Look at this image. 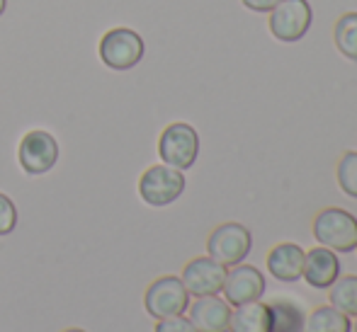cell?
Listing matches in <instances>:
<instances>
[{
	"mask_svg": "<svg viewBox=\"0 0 357 332\" xmlns=\"http://www.w3.org/2000/svg\"><path fill=\"white\" fill-rule=\"evenodd\" d=\"M226 269L229 267H224L221 262L209 258V255H204V258L190 260L185 264L180 279H183L188 294L195 296V299H199V296H216L224 289Z\"/></svg>",
	"mask_w": 357,
	"mask_h": 332,
	"instance_id": "cell-10",
	"label": "cell"
},
{
	"mask_svg": "<svg viewBox=\"0 0 357 332\" xmlns=\"http://www.w3.org/2000/svg\"><path fill=\"white\" fill-rule=\"evenodd\" d=\"M304 258H306V253L301 245L278 243L268 253L265 267H268L273 279L284 281V284H294V281H299L301 274H304Z\"/></svg>",
	"mask_w": 357,
	"mask_h": 332,
	"instance_id": "cell-13",
	"label": "cell"
},
{
	"mask_svg": "<svg viewBox=\"0 0 357 332\" xmlns=\"http://www.w3.org/2000/svg\"><path fill=\"white\" fill-rule=\"evenodd\" d=\"M333 42L343 58L357 61V13H345L335 19Z\"/></svg>",
	"mask_w": 357,
	"mask_h": 332,
	"instance_id": "cell-18",
	"label": "cell"
},
{
	"mask_svg": "<svg viewBox=\"0 0 357 332\" xmlns=\"http://www.w3.org/2000/svg\"><path fill=\"white\" fill-rule=\"evenodd\" d=\"M229 332H270V308L263 301L234 306Z\"/></svg>",
	"mask_w": 357,
	"mask_h": 332,
	"instance_id": "cell-14",
	"label": "cell"
},
{
	"mask_svg": "<svg viewBox=\"0 0 357 332\" xmlns=\"http://www.w3.org/2000/svg\"><path fill=\"white\" fill-rule=\"evenodd\" d=\"M231 306L226 299L216 296H199V299L190 301L188 318L199 332H229L231 323Z\"/></svg>",
	"mask_w": 357,
	"mask_h": 332,
	"instance_id": "cell-11",
	"label": "cell"
},
{
	"mask_svg": "<svg viewBox=\"0 0 357 332\" xmlns=\"http://www.w3.org/2000/svg\"><path fill=\"white\" fill-rule=\"evenodd\" d=\"M17 228V206L8 194L0 192V235H10Z\"/></svg>",
	"mask_w": 357,
	"mask_h": 332,
	"instance_id": "cell-20",
	"label": "cell"
},
{
	"mask_svg": "<svg viewBox=\"0 0 357 332\" xmlns=\"http://www.w3.org/2000/svg\"><path fill=\"white\" fill-rule=\"evenodd\" d=\"M144 52V39L129 27H114L100 39V61L119 73L139 66Z\"/></svg>",
	"mask_w": 357,
	"mask_h": 332,
	"instance_id": "cell-6",
	"label": "cell"
},
{
	"mask_svg": "<svg viewBox=\"0 0 357 332\" xmlns=\"http://www.w3.org/2000/svg\"><path fill=\"white\" fill-rule=\"evenodd\" d=\"M265 274L253 264H234L226 269V279H224V294L226 303L234 308V306H243L250 301H260L265 296Z\"/></svg>",
	"mask_w": 357,
	"mask_h": 332,
	"instance_id": "cell-9",
	"label": "cell"
},
{
	"mask_svg": "<svg viewBox=\"0 0 357 332\" xmlns=\"http://www.w3.org/2000/svg\"><path fill=\"white\" fill-rule=\"evenodd\" d=\"M153 332H199L192 325V320L185 318V315H173V318L155 320Z\"/></svg>",
	"mask_w": 357,
	"mask_h": 332,
	"instance_id": "cell-21",
	"label": "cell"
},
{
	"mask_svg": "<svg viewBox=\"0 0 357 332\" xmlns=\"http://www.w3.org/2000/svg\"><path fill=\"white\" fill-rule=\"evenodd\" d=\"M304 281L311 289H328L335 279L340 276V258L338 253L324 248H311L306 250L304 258Z\"/></svg>",
	"mask_w": 357,
	"mask_h": 332,
	"instance_id": "cell-12",
	"label": "cell"
},
{
	"mask_svg": "<svg viewBox=\"0 0 357 332\" xmlns=\"http://www.w3.org/2000/svg\"><path fill=\"white\" fill-rule=\"evenodd\" d=\"M241 3L245 5L248 10H253V13H258V15H268L273 8H278L282 0H241Z\"/></svg>",
	"mask_w": 357,
	"mask_h": 332,
	"instance_id": "cell-22",
	"label": "cell"
},
{
	"mask_svg": "<svg viewBox=\"0 0 357 332\" xmlns=\"http://www.w3.org/2000/svg\"><path fill=\"white\" fill-rule=\"evenodd\" d=\"M314 238L319 245L333 250V253H353L357 243V219L350 211L338 209V206H328V209L319 211L311 223Z\"/></svg>",
	"mask_w": 357,
	"mask_h": 332,
	"instance_id": "cell-1",
	"label": "cell"
},
{
	"mask_svg": "<svg viewBox=\"0 0 357 332\" xmlns=\"http://www.w3.org/2000/svg\"><path fill=\"white\" fill-rule=\"evenodd\" d=\"M304 332H353V318L333 306H319L304 320Z\"/></svg>",
	"mask_w": 357,
	"mask_h": 332,
	"instance_id": "cell-16",
	"label": "cell"
},
{
	"mask_svg": "<svg viewBox=\"0 0 357 332\" xmlns=\"http://www.w3.org/2000/svg\"><path fill=\"white\" fill-rule=\"evenodd\" d=\"M335 180H338V187L343 189V194L357 199V150L343 153V158L338 160V168H335Z\"/></svg>",
	"mask_w": 357,
	"mask_h": 332,
	"instance_id": "cell-19",
	"label": "cell"
},
{
	"mask_svg": "<svg viewBox=\"0 0 357 332\" xmlns=\"http://www.w3.org/2000/svg\"><path fill=\"white\" fill-rule=\"evenodd\" d=\"M353 332H357V315H355V320H353Z\"/></svg>",
	"mask_w": 357,
	"mask_h": 332,
	"instance_id": "cell-25",
	"label": "cell"
},
{
	"mask_svg": "<svg viewBox=\"0 0 357 332\" xmlns=\"http://www.w3.org/2000/svg\"><path fill=\"white\" fill-rule=\"evenodd\" d=\"M250 250H253V235L243 223H236V221L216 226L207 238V255L224 267L245 262Z\"/></svg>",
	"mask_w": 357,
	"mask_h": 332,
	"instance_id": "cell-4",
	"label": "cell"
},
{
	"mask_svg": "<svg viewBox=\"0 0 357 332\" xmlns=\"http://www.w3.org/2000/svg\"><path fill=\"white\" fill-rule=\"evenodd\" d=\"M190 299L183 279L180 276H158L151 281L144 294V308L153 320L173 318V315H185L190 308Z\"/></svg>",
	"mask_w": 357,
	"mask_h": 332,
	"instance_id": "cell-2",
	"label": "cell"
},
{
	"mask_svg": "<svg viewBox=\"0 0 357 332\" xmlns=\"http://www.w3.org/2000/svg\"><path fill=\"white\" fill-rule=\"evenodd\" d=\"M63 332H85V330H80V328H68V330H63Z\"/></svg>",
	"mask_w": 357,
	"mask_h": 332,
	"instance_id": "cell-24",
	"label": "cell"
},
{
	"mask_svg": "<svg viewBox=\"0 0 357 332\" xmlns=\"http://www.w3.org/2000/svg\"><path fill=\"white\" fill-rule=\"evenodd\" d=\"M328 303L340 313L357 315V274H343L328 286Z\"/></svg>",
	"mask_w": 357,
	"mask_h": 332,
	"instance_id": "cell-17",
	"label": "cell"
},
{
	"mask_svg": "<svg viewBox=\"0 0 357 332\" xmlns=\"http://www.w3.org/2000/svg\"><path fill=\"white\" fill-rule=\"evenodd\" d=\"M268 15L270 34L284 44H294L304 39L311 29V22H314V10H311L309 0H282Z\"/></svg>",
	"mask_w": 357,
	"mask_h": 332,
	"instance_id": "cell-7",
	"label": "cell"
},
{
	"mask_svg": "<svg viewBox=\"0 0 357 332\" xmlns=\"http://www.w3.org/2000/svg\"><path fill=\"white\" fill-rule=\"evenodd\" d=\"M270 308V332H304L306 313L294 299H275Z\"/></svg>",
	"mask_w": 357,
	"mask_h": 332,
	"instance_id": "cell-15",
	"label": "cell"
},
{
	"mask_svg": "<svg viewBox=\"0 0 357 332\" xmlns=\"http://www.w3.org/2000/svg\"><path fill=\"white\" fill-rule=\"evenodd\" d=\"M59 153H61L59 141L49 132H42V129L27 132L17 145L20 168L32 177L47 175L49 170H54V165L59 163Z\"/></svg>",
	"mask_w": 357,
	"mask_h": 332,
	"instance_id": "cell-8",
	"label": "cell"
},
{
	"mask_svg": "<svg viewBox=\"0 0 357 332\" xmlns=\"http://www.w3.org/2000/svg\"><path fill=\"white\" fill-rule=\"evenodd\" d=\"M5 8H8V0H0V15L5 13Z\"/></svg>",
	"mask_w": 357,
	"mask_h": 332,
	"instance_id": "cell-23",
	"label": "cell"
},
{
	"mask_svg": "<svg viewBox=\"0 0 357 332\" xmlns=\"http://www.w3.org/2000/svg\"><path fill=\"white\" fill-rule=\"evenodd\" d=\"M355 250H357V243H355Z\"/></svg>",
	"mask_w": 357,
	"mask_h": 332,
	"instance_id": "cell-26",
	"label": "cell"
},
{
	"mask_svg": "<svg viewBox=\"0 0 357 332\" xmlns=\"http://www.w3.org/2000/svg\"><path fill=\"white\" fill-rule=\"evenodd\" d=\"M158 155L163 165H170L175 170H190L199 155L197 129L188 122L168 124L158 139Z\"/></svg>",
	"mask_w": 357,
	"mask_h": 332,
	"instance_id": "cell-3",
	"label": "cell"
},
{
	"mask_svg": "<svg viewBox=\"0 0 357 332\" xmlns=\"http://www.w3.org/2000/svg\"><path fill=\"white\" fill-rule=\"evenodd\" d=\"M185 175L183 170H175L170 165H151L139 177V197L149 206H170L185 192Z\"/></svg>",
	"mask_w": 357,
	"mask_h": 332,
	"instance_id": "cell-5",
	"label": "cell"
}]
</instances>
